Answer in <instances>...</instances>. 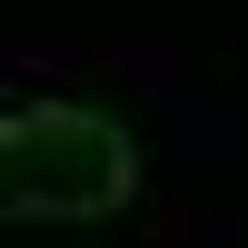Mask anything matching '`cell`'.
<instances>
[{
	"mask_svg": "<svg viewBox=\"0 0 248 248\" xmlns=\"http://www.w3.org/2000/svg\"><path fill=\"white\" fill-rule=\"evenodd\" d=\"M20 129V209H60V218H99L129 199L139 159L119 139V119L79 109V99H50V109L10 119Z\"/></svg>",
	"mask_w": 248,
	"mask_h": 248,
	"instance_id": "1",
	"label": "cell"
},
{
	"mask_svg": "<svg viewBox=\"0 0 248 248\" xmlns=\"http://www.w3.org/2000/svg\"><path fill=\"white\" fill-rule=\"evenodd\" d=\"M0 218H20V129L0 119Z\"/></svg>",
	"mask_w": 248,
	"mask_h": 248,
	"instance_id": "2",
	"label": "cell"
}]
</instances>
